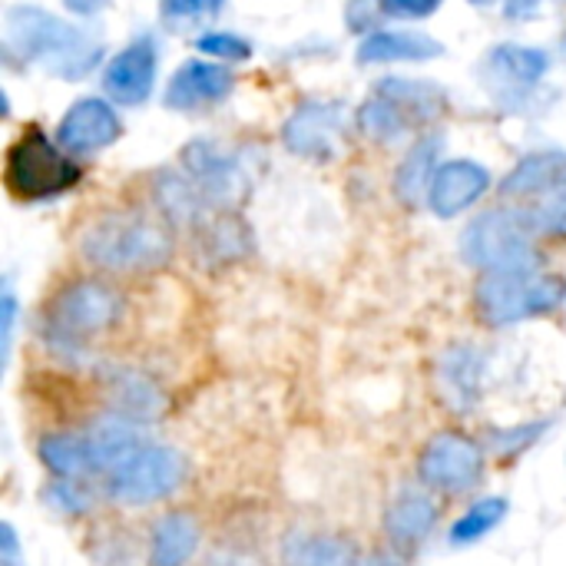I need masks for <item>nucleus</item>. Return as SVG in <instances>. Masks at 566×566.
<instances>
[{
    "label": "nucleus",
    "instance_id": "nucleus-25",
    "mask_svg": "<svg viewBox=\"0 0 566 566\" xmlns=\"http://www.w3.org/2000/svg\"><path fill=\"white\" fill-rule=\"evenodd\" d=\"M375 93L391 99L411 119L415 129L438 123L451 106L444 86H438L434 80H418V76H385V80H378Z\"/></svg>",
    "mask_w": 566,
    "mask_h": 566
},
{
    "label": "nucleus",
    "instance_id": "nucleus-30",
    "mask_svg": "<svg viewBox=\"0 0 566 566\" xmlns=\"http://www.w3.org/2000/svg\"><path fill=\"white\" fill-rule=\"evenodd\" d=\"M507 511H511L507 497H481L478 504H471V507L451 524L448 541H451L454 547H474V544H481L488 534H494V531L504 524Z\"/></svg>",
    "mask_w": 566,
    "mask_h": 566
},
{
    "label": "nucleus",
    "instance_id": "nucleus-15",
    "mask_svg": "<svg viewBox=\"0 0 566 566\" xmlns=\"http://www.w3.org/2000/svg\"><path fill=\"white\" fill-rule=\"evenodd\" d=\"M434 385L448 411L454 415H474L484 401L488 388V355L478 345H451L434 368Z\"/></svg>",
    "mask_w": 566,
    "mask_h": 566
},
{
    "label": "nucleus",
    "instance_id": "nucleus-2",
    "mask_svg": "<svg viewBox=\"0 0 566 566\" xmlns=\"http://www.w3.org/2000/svg\"><path fill=\"white\" fill-rule=\"evenodd\" d=\"M176 239L166 219L146 212H106L80 235V255L113 275H139L169 265Z\"/></svg>",
    "mask_w": 566,
    "mask_h": 566
},
{
    "label": "nucleus",
    "instance_id": "nucleus-14",
    "mask_svg": "<svg viewBox=\"0 0 566 566\" xmlns=\"http://www.w3.org/2000/svg\"><path fill=\"white\" fill-rule=\"evenodd\" d=\"M123 136V119L106 96H80L60 116L56 143L70 156H90L113 146Z\"/></svg>",
    "mask_w": 566,
    "mask_h": 566
},
{
    "label": "nucleus",
    "instance_id": "nucleus-3",
    "mask_svg": "<svg viewBox=\"0 0 566 566\" xmlns=\"http://www.w3.org/2000/svg\"><path fill=\"white\" fill-rule=\"evenodd\" d=\"M507 206L534 235L566 239V153L537 149L514 163L497 186Z\"/></svg>",
    "mask_w": 566,
    "mask_h": 566
},
{
    "label": "nucleus",
    "instance_id": "nucleus-28",
    "mask_svg": "<svg viewBox=\"0 0 566 566\" xmlns=\"http://www.w3.org/2000/svg\"><path fill=\"white\" fill-rule=\"evenodd\" d=\"M355 129L365 136V139H371V143H398V139H405L415 126H411V119L391 103V99H385L381 93H371L358 109H355Z\"/></svg>",
    "mask_w": 566,
    "mask_h": 566
},
{
    "label": "nucleus",
    "instance_id": "nucleus-42",
    "mask_svg": "<svg viewBox=\"0 0 566 566\" xmlns=\"http://www.w3.org/2000/svg\"><path fill=\"white\" fill-rule=\"evenodd\" d=\"M560 53H564V60H566V36H564V43H560Z\"/></svg>",
    "mask_w": 566,
    "mask_h": 566
},
{
    "label": "nucleus",
    "instance_id": "nucleus-32",
    "mask_svg": "<svg viewBox=\"0 0 566 566\" xmlns=\"http://www.w3.org/2000/svg\"><path fill=\"white\" fill-rule=\"evenodd\" d=\"M43 501L50 504V511L63 514V517H80V514H90L93 507V491L83 484V481H66V478H56Z\"/></svg>",
    "mask_w": 566,
    "mask_h": 566
},
{
    "label": "nucleus",
    "instance_id": "nucleus-36",
    "mask_svg": "<svg viewBox=\"0 0 566 566\" xmlns=\"http://www.w3.org/2000/svg\"><path fill=\"white\" fill-rule=\"evenodd\" d=\"M468 3H471V7H481V10H497L504 20L521 23V20L537 17L541 7H544L547 0H468Z\"/></svg>",
    "mask_w": 566,
    "mask_h": 566
},
{
    "label": "nucleus",
    "instance_id": "nucleus-20",
    "mask_svg": "<svg viewBox=\"0 0 566 566\" xmlns=\"http://www.w3.org/2000/svg\"><path fill=\"white\" fill-rule=\"evenodd\" d=\"M358 63H428L444 56V43L424 30H375L358 43Z\"/></svg>",
    "mask_w": 566,
    "mask_h": 566
},
{
    "label": "nucleus",
    "instance_id": "nucleus-13",
    "mask_svg": "<svg viewBox=\"0 0 566 566\" xmlns=\"http://www.w3.org/2000/svg\"><path fill=\"white\" fill-rule=\"evenodd\" d=\"M156 73H159V43L153 33H139L106 60V66L99 70V83L109 103L143 106L156 90Z\"/></svg>",
    "mask_w": 566,
    "mask_h": 566
},
{
    "label": "nucleus",
    "instance_id": "nucleus-8",
    "mask_svg": "<svg viewBox=\"0 0 566 566\" xmlns=\"http://www.w3.org/2000/svg\"><path fill=\"white\" fill-rule=\"evenodd\" d=\"M179 169L196 182L209 209H239L255 186L252 153L232 149L219 139H189L179 149Z\"/></svg>",
    "mask_w": 566,
    "mask_h": 566
},
{
    "label": "nucleus",
    "instance_id": "nucleus-22",
    "mask_svg": "<svg viewBox=\"0 0 566 566\" xmlns=\"http://www.w3.org/2000/svg\"><path fill=\"white\" fill-rule=\"evenodd\" d=\"M441 153H444V139L438 133H424L421 139L411 143V149L395 169V196L401 206L421 209L428 202L431 182L441 169Z\"/></svg>",
    "mask_w": 566,
    "mask_h": 566
},
{
    "label": "nucleus",
    "instance_id": "nucleus-34",
    "mask_svg": "<svg viewBox=\"0 0 566 566\" xmlns=\"http://www.w3.org/2000/svg\"><path fill=\"white\" fill-rule=\"evenodd\" d=\"M551 428V421H537V424H521V428H511V431H494L491 434V451L504 461L511 458H521L531 444L541 441V434Z\"/></svg>",
    "mask_w": 566,
    "mask_h": 566
},
{
    "label": "nucleus",
    "instance_id": "nucleus-29",
    "mask_svg": "<svg viewBox=\"0 0 566 566\" xmlns=\"http://www.w3.org/2000/svg\"><path fill=\"white\" fill-rule=\"evenodd\" d=\"M285 566H358V557L342 537L298 534L285 544Z\"/></svg>",
    "mask_w": 566,
    "mask_h": 566
},
{
    "label": "nucleus",
    "instance_id": "nucleus-38",
    "mask_svg": "<svg viewBox=\"0 0 566 566\" xmlns=\"http://www.w3.org/2000/svg\"><path fill=\"white\" fill-rule=\"evenodd\" d=\"M13 322H17V295L10 285H3V295H0V352H3V358H10Z\"/></svg>",
    "mask_w": 566,
    "mask_h": 566
},
{
    "label": "nucleus",
    "instance_id": "nucleus-33",
    "mask_svg": "<svg viewBox=\"0 0 566 566\" xmlns=\"http://www.w3.org/2000/svg\"><path fill=\"white\" fill-rule=\"evenodd\" d=\"M196 50L206 56V60H216V63H235V60H249L252 56V43L232 30H206L199 40H196Z\"/></svg>",
    "mask_w": 566,
    "mask_h": 566
},
{
    "label": "nucleus",
    "instance_id": "nucleus-35",
    "mask_svg": "<svg viewBox=\"0 0 566 566\" xmlns=\"http://www.w3.org/2000/svg\"><path fill=\"white\" fill-rule=\"evenodd\" d=\"M444 0H378L385 20H424L431 17Z\"/></svg>",
    "mask_w": 566,
    "mask_h": 566
},
{
    "label": "nucleus",
    "instance_id": "nucleus-41",
    "mask_svg": "<svg viewBox=\"0 0 566 566\" xmlns=\"http://www.w3.org/2000/svg\"><path fill=\"white\" fill-rule=\"evenodd\" d=\"M206 566H255L249 557H242V554H216V557H209Z\"/></svg>",
    "mask_w": 566,
    "mask_h": 566
},
{
    "label": "nucleus",
    "instance_id": "nucleus-4",
    "mask_svg": "<svg viewBox=\"0 0 566 566\" xmlns=\"http://www.w3.org/2000/svg\"><path fill=\"white\" fill-rule=\"evenodd\" d=\"M126 298L103 279H73L46 305L43 335L56 355H86V345L123 318Z\"/></svg>",
    "mask_w": 566,
    "mask_h": 566
},
{
    "label": "nucleus",
    "instance_id": "nucleus-37",
    "mask_svg": "<svg viewBox=\"0 0 566 566\" xmlns=\"http://www.w3.org/2000/svg\"><path fill=\"white\" fill-rule=\"evenodd\" d=\"M345 20H348L352 30L368 36V33H375V23L381 20V7H378V0H348Z\"/></svg>",
    "mask_w": 566,
    "mask_h": 566
},
{
    "label": "nucleus",
    "instance_id": "nucleus-1",
    "mask_svg": "<svg viewBox=\"0 0 566 566\" xmlns=\"http://www.w3.org/2000/svg\"><path fill=\"white\" fill-rule=\"evenodd\" d=\"M3 50L56 80H86L103 63V43L80 23H70L36 3H13L3 13Z\"/></svg>",
    "mask_w": 566,
    "mask_h": 566
},
{
    "label": "nucleus",
    "instance_id": "nucleus-16",
    "mask_svg": "<svg viewBox=\"0 0 566 566\" xmlns=\"http://www.w3.org/2000/svg\"><path fill=\"white\" fill-rule=\"evenodd\" d=\"M235 93V73L216 60H186L166 83L163 103L176 113H199Z\"/></svg>",
    "mask_w": 566,
    "mask_h": 566
},
{
    "label": "nucleus",
    "instance_id": "nucleus-5",
    "mask_svg": "<svg viewBox=\"0 0 566 566\" xmlns=\"http://www.w3.org/2000/svg\"><path fill=\"white\" fill-rule=\"evenodd\" d=\"M566 302V279L534 269L484 272L474 285V312L488 328H511L531 318H544Z\"/></svg>",
    "mask_w": 566,
    "mask_h": 566
},
{
    "label": "nucleus",
    "instance_id": "nucleus-9",
    "mask_svg": "<svg viewBox=\"0 0 566 566\" xmlns=\"http://www.w3.org/2000/svg\"><path fill=\"white\" fill-rule=\"evenodd\" d=\"M547 73H551V53L527 43L491 46L478 70L488 96L511 113H531L534 103H541Z\"/></svg>",
    "mask_w": 566,
    "mask_h": 566
},
{
    "label": "nucleus",
    "instance_id": "nucleus-40",
    "mask_svg": "<svg viewBox=\"0 0 566 566\" xmlns=\"http://www.w3.org/2000/svg\"><path fill=\"white\" fill-rule=\"evenodd\" d=\"M63 7H66L73 17L86 20V17H96V13H103V10L109 7V0H63Z\"/></svg>",
    "mask_w": 566,
    "mask_h": 566
},
{
    "label": "nucleus",
    "instance_id": "nucleus-17",
    "mask_svg": "<svg viewBox=\"0 0 566 566\" xmlns=\"http://www.w3.org/2000/svg\"><path fill=\"white\" fill-rule=\"evenodd\" d=\"M494 186V176L484 163L478 159H448L441 163L431 192H428V209L438 219H454L478 206Z\"/></svg>",
    "mask_w": 566,
    "mask_h": 566
},
{
    "label": "nucleus",
    "instance_id": "nucleus-10",
    "mask_svg": "<svg viewBox=\"0 0 566 566\" xmlns=\"http://www.w3.org/2000/svg\"><path fill=\"white\" fill-rule=\"evenodd\" d=\"M186 481V458L169 444H143L126 464L106 474V494L123 507H149L172 497Z\"/></svg>",
    "mask_w": 566,
    "mask_h": 566
},
{
    "label": "nucleus",
    "instance_id": "nucleus-21",
    "mask_svg": "<svg viewBox=\"0 0 566 566\" xmlns=\"http://www.w3.org/2000/svg\"><path fill=\"white\" fill-rule=\"evenodd\" d=\"M103 385H106V401L116 418L146 424L163 415L166 398H163V388L149 375L136 371V368H113Z\"/></svg>",
    "mask_w": 566,
    "mask_h": 566
},
{
    "label": "nucleus",
    "instance_id": "nucleus-26",
    "mask_svg": "<svg viewBox=\"0 0 566 566\" xmlns=\"http://www.w3.org/2000/svg\"><path fill=\"white\" fill-rule=\"evenodd\" d=\"M86 444H90V461H93V474H113L119 464H126L143 444H149L139 428L126 418H103L86 431Z\"/></svg>",
    "mask_w": 566,
    "mask_h": 566
},
{
    "label": "nucleus",
    "instance_id": "nucleus-31",
    "mask_svg": "<svg viewBox=\"0 0 566 566\" xmlns=\"http://www.w3.org/2000/svg\"><path fill=\"white\" fill-rule=\"evenodd\" d=\"M226 0H159V20L169 30H196L222 13Z\"/></svg>",
    "mask_w": 566,
    "mask_h": 566
},
{
    "label": "nucleus",
    "instance_id": "nucleus-18",
    "mask_svg": "<svg viewBox=\"0 0 566 566\" xmlns=\"http://www.w3.org/2000/svg\"><path fill=\"white\" fill-rule=\"evenodd\" d=\"M441 521V507L434 501V491H428L421 481L398 488L385 511V534L395 547H415L424 544Z\"/></svg>",
    "mask_w": 566,
    "mask_h": 566
},
{
    "label": "nucleus",
    "instance_id": "nucleus-7",
    "mask_svg": "<svg viewBox=\"0 0 566 566\" xmlns=\"http://www.w3.org/2000/svg\"><path fill=\"white\" fill-rule=\"evenodd\" d=\"M461 259L484 272H507V269H534L544 265L537 245H534V232L507 209H484L478 212L464 232H461Z\"/></svg>",
    "mask_w": 566,
    "mask_h": 566
},
{
    "label": "nucleus",
    "instance_id": "nucleus-24",
    "mask_svg": "<svg viewBox=\"0 0 566 566\" xmlns=\"http://www.w3.org/2000/svg\"><path fill=\"white\" fill-rule=\"evenodd\" d=\"M199 544H202V527L192 514L186 511L163 514L149 531L146 566H189L199 554Z\"/></svg>",
    "mask_w": 566,
    "mask_h": 566
},
{
    "label": "nucleus",
    "instance_id": "nucleus-27",
    "mask_svg": "<svg viewBox=\"0 0 566 566\" xmlns=\"http://www.w3.org/2000/svg\"><path fill=\"white\" fill-rule=\"evenodd\" d=\"M43 468L53 478H66V481H83L86 474H93V461H90V444H86V431H60V434H46L36 448Z\"/></svg>",
    "mask_w": 566,
    "mask_h": 566
},
{
    "label": "nucleus",
    "instance_id": "nucleus-6",
    "mask_svg": "<svg viewBox=\"0 0 566 566\" xmlns=\"http://www.w3.org/2000/svg\"><path fill=\"white\" fill-rule=\"evenodd\" d=\"M83 179L80 163L40 126H27L7 149L3 182L20 202H46Z\"/></svg>",
    "mask_w": 566,
    "mask_h": 566
},
{
    "label": "nucleus",
    "instance_id": "nucleus-23",
    "mask_svg": "<svg viewBox=\"0 0 566 566\" xmlns=\"http://www.w3.org/2000/svg\"><path fill=\"white\" fill-rule=\"evenodd\" d=\"M153 199L159 209V219H166L176 229H199V222L216 212L196 189V182L182 169H159L153 176Z\"/></svg>",
    "mask_w": 566,
    "mask_h": 566
},
{
    "label": "nucleus",
    "instance_id": "nucleus-19",
    "mask_svg": "<svg viewBox=\"0 0 566 566\" xmlns=\"http://www.w3.org/2000/svg\"><path fill=\"white\" fill-rule=\"evenodd\" d=\"M196 249L206 265H235L252 255L255 239L249 222L235 209H216L199 222Z\"/></svg>",
    "mask_w": 566,
    "mask_h": 566
},
{
    "label": "nucleus",
    "instance_id": "nucleus-39",
    "mask_svg": "<svg viewBox=\"0 0 566 566\" xmlns=\"http://www.w3.org/2000/svg\"><path fill=\"white\" fill-rule=\"evenodd\" d=\"M20 541H17V534H13V524H7L3 521V527H0V564L3 566H20Z\"/></svg>",
    "mask_w": 566,
    "mask_h": 566
},
{
    "label": "nucleus",
    "instance_id": "nucleus-12",
    "mask_svg": "<svg viewBox=\"0 0 566 566\" xmlns=\"http://www.w3.org/2000/svg\"><path fill=\"white\" fill-rule=\"evenodd\" d=\"M348 116L335 99H305L282 123V146L298 159H335Z\"/></svg>",
    "mask_w": 566,
    "mask_h": 566
},
{
    "label": "nucleus",
    "instance_id": "nucleus-11",
    "mask_svg": "<svg viewBox=\"0 0 566 566\" xmlns=\"http://www.w3.org/2000/svg\"><path fill=\"white\" fill-rule=\"evenodd\" d=\"M484 478V448L461 431H438L418 454V481L434 494H468Z\"/></svg>",
    "mask_w": 566,
    "mask_h": 566
}]
</instances>
